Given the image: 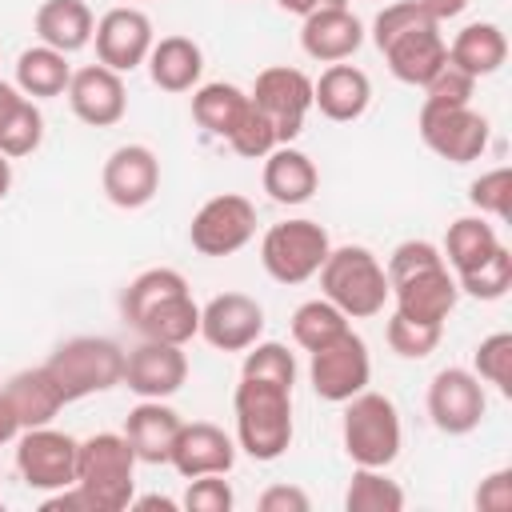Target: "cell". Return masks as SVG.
<instances>
[{"label": "cell", "instance_id": "6da1fadb", "mask_svg": "<svg viewBox=\"0 0 512 512\" xmlns=\"http://www.w3.org/2000/svg\"><path fill=\"white\" fill-rule=\"evenodd\" d=\"M372 44L384 52L392 76L412 88H424L448 64V40L416 0L384 4L372 20Z\"/></svg>", "mask_w": 512, "mask_h": 512}, {"label": "cell", "instance_id": "7a4b0ae2", "mask_svg": "<svg viewBox=\"0 0 512 512\" xmlns=\"http://www.w3.org/2000/svg\"><path fill=\"white\" fill-rule=\"evenodd\" d=\"M232 412H236V444L252 460L268 464V460H280L288 452V444H292V388L240 376L236 396H232Z\"/></svg>", "mask_w": 512, "mask_h": 512}, {"label": "cell", "instance_id": "3957f363", "mask_svg": "<svg viewBox=\"0 0 512 512\" xmlns=\"http://www.w3.org/2000/svg\"><path fill=\"white\" fill-rule=\"evenodd\" d=\"M316 276H320L324 300H332L348 320H368V316L384 312V304L392 296L384 264L364 244L328 248V256H324Z\"/></svg>", "mask_w": 512, "mask_h": 512}, {"label": "cell", "instance_id": "277c9868", "mask_svg": "<svg viewBox=\"0 0 512 512\" xmlns=\"http://www.w3.org/2000/svg\"><path fill=\"white\" fill-rule=\"evenodd\" d=\"M136 464L124 432H96L76 444V484L92 496L96 512H124L132 504Z\"/></svg>", "mask_w": 512, "mask_h": 512}, {"label": "cell", "instance_id": "5b68a950", "mask_svg": "<svg viewBox=\"0 0 512 512\" xmlns=\"http://www.w3.org/2000/svg\"><path fill=\"white\" fill-rule=\"evenodd\" d=\"M44 368L64 392V400L72 404V400L108 392L124 380V348L108 336H72L44 360Z\"/></svg>", "mask_w": 512, "mask_h": 512}, {"label": "cell", "instance_id": "8992f818", "mask_svg": "<svg viewBox=\"0 0 512 512\" xmlns=\"http://www.w3.org/2000/svg\"><path fill=\"white\" fill-rule=\"evenodd\" d=\"M344 404L348 408H344L340 436H344L348 460L360 468H388L400 456V440H404L396 404L384 392H368V388Z\"/></svg>", "mask_w": 512, "mask_h": 512}, {"label": "cell", "instance_id": "52a82bcc", "mask_svg": "<svg viewBox=\"0 0 512 512\" xmlns=\"http://www.w3.org/2000/svg\"><path fill=\"white\" fill-rule=\"evenodd\" d=\"M328 248H332L328 228L308 216H296V220H280L264 232L260 264L276 284H304L320 272Z\"/></svg>", "mask_w": 512, "mask_h": 512}, {"label": "cell", "instance_id": "ba28073f", "mask_svg": "<svg viewBox=\"0 0 512 512\" xmlns=\"http://www.w3.org/2000/svg\"><path fill=\"white\" fill-rule=\"evenodd\" d=\"M420 140L448 164H472L488 148V120L472 104H420Z\"/></svg>", "mask_w": 512, "mask_h": 512}, {"label": "cell", "instance_id": "9c48e42d", "mask_svg": "<svg viewBox=\"0 0 512 512\" xmlns=\"http://www.w3.org/2000/svg\"><path fill=\"white\" fill-rule=\"evenodd\" d=\"M308 380H312V392L328 404H344L352 400L356 392L368 388L372 380V356H368V344L348 328L344 336H336L332 344L316 348L312 360H308Z\"/></svg>", "mask_w": 512, "mask_h": 512}, {"label": "cell", "instance_id": "30bf717a", "mask_svg": "<svg viewBox=\"0 0 512 512\" xmlns=\"http://www.w3.org/2000/svg\"><path fill=\"white\" fill-rule=\"evenodd\" d=\"M256 236V204L240 192H224L200 204L188 224V240L200 256H232Z\"/></svg>", "mask_w": 512, "mask_h": 512}, {"label": "cell", "instance_id": "8fae6325", "mask_svg": "<svg viewBox=\"0 0 512 512\" xmlns=\"http://www.w3.org/2000/svg\"><path fill=\"white\" fill-rule=\"evenodd\" d=\"M76 444L68 432H56L48 424L24 428L16 436V472L36 492H56L76 484Z\"/></svg>", "mask_w": 512, "mask_h": 512}, {"label": "cell", "instance_id": "7c38bea8", "mask_svg": "<svg viewBox=\"0 0 512 512\" xmlns=\"http://www.w3.org/2000/svg\"><path fill=\"white\" fill-rule=\"evenodd\" d=\"M248 96L272 120L276 140L292 144L304 132V116L312 108V76L300 72V68H288V64H272V68H264L256 76Z\"/></svg>", "mask_w": 512, "mask_h": 512}, {"label": "cell", "instance_id": "4fadbf2b", "mask_svg": "<svg viewBox=\"0 0 512 512\" xmlns=\"http://www.w3.org/2000/svg\"><path fill=\"white\" fill-rule=\"evenodd\" d=\"M488 412V396L476 372L468 368H440L428 384V416L448 436H468L480 428Z\"/></svg>", "mask_w": 512, "mask_h": 512}, {"label": "cell", "instance_id": "5bb4252c", "mask_svg": "<svg viewBox=\"0 0 512 512\" xmlns=\"http://www.w3.org/2000/svg\"><path fill=\"white\" fill-rule=\"evenodd\" d=\"M92 40H96V64H104V68H112V72H120V76L132 72V68H140V64L148 60L152 44H156L148 12L132 8V4L108 8V12L96 20Z\"/></svg>", "mask_w": 512, "mask_h": 512}, {"label": "cell", "instance_id": "9a60e30c", "mask_svg": "<svg viewBox=\"0 0 512 512\" xmlns=\"http://www.w3.org/2000/svg\"><path fill=\"white\" fill-rule=\"evenodd\" d=\"M188 380V356L180 344H160V340H140L132 352H124V380L128 392L140 400H168L184 388Z\"/></svg>", "mask_w": 512, "mask_h": 512}, {"label": "cell", "instance_id": "2e32d148", "mask_svg": "<svg viewBox=\"0 0 512 512\" xmlns=\"http://www.w3.org/2000/svg\"><path fill=\"white\" fill-rule=\"evenodd\" d=\"M100 184L116 208H144L160 192V160L148 144H120L108 152Z\"/></svg>", "mask_w": 512, "mask_h": 512}, {"label": "cell", "instance_id": "e0dca14e", "mask_svg": "<svg viewBox=\"0 0 512 512\" xmlns=\"http://www.w3.org/2000/svg\"><path fill=\"white\" fill-rule=\"evenodd\" d=\"M264 332V308L248 292H220L200 308V336L220 352H244Z\"/></svg>", "mask_w": 512, "mask_h": 512}, {"label": "cell", "instance_id": "ac0fdd59", "mask_svg": "<svg viewBox=\"0 0 512 512\" xmlns=\"http://www.w3.org/2000/svg\"><path fill=\"white\" fill-rule=\"evenodd\" d=\"M68 108L76 120H84L88 128H112L124 120L128 112V88H124V76L104 68V64H88V68H76L72 80H68Z\"/></svg>", "mask_w": 512, "mask_h": 512}, {"label": "cell", "instance_id": "d6986e66", "mask_svg": "<svg viewBox=\"0 0 512 512\" xmlns=\"http://www.w3.org/2000/svg\"><path fill=\"white\" fill-rule=\"evenodd\" d=\"M168 464L192 480V476H212V472H232L236 464V444L224 428L208 424V420H192V424H180V436L172 444V456Z\"/></svg>", "mask_w": 512, "mask_h": 512}, {"label": "cell", "instance_id": "ffe728a7", "mask_svg": "<svg viewBox=\"0 0 512 512\" xmlns=\"http://www.w3.org/2000/svg\"><path fill=\"white\" fill-rule=\"evenodd\" d=\"M360 44H364V24L352 16L348 4L320 8V12L304 16V24H300V48H304V56H312L320 64H340Z\"/></svg>", "mask_w": 512, "mask_h": 512}, {"label": "cell", "instance_id": "44dd1931", "mask_svg": "<svg viewBox=\"0 0 512 512\" xmlns=\"http://www.w3.org/2000/svg\"><path fill=\"white\" fill-rule=\"evenodd\" d=\"M372 104V80L364 68L356 64H328L320 72V80H312V108H320V116L336 120V124H348V120H360Z\"/></svg>", "mask_w": 512, "mask_h": 512}, {"label": "cell", "instance_id": "7402d4cb", "mask_svg": "<svg viewBox=\"0 0 512 512\" xmlns=\"http://www.w3.org/2000/svg\"><path fill=\"white\" fill-rule=\"evenodd\" d=\"M392 300H396V312H400V316L428 320V324H444L448 312H452L456 300H460V288H456L452 268L440 264V268H428V272H416V276L392 284Z\"/></svg>", "mask_w": 512, "mask_h": 512}, {"label": "cell", "instance_id": "603a6c76", "mask_svg": "<svg viewBox=\"0 0 512 512\" xmlns=\"http://www.w3.org/2000/svg\"><path fill=\"white\" fill-rule=\"evenodd\" d=\"M180 412L168 408L164 400H140L128 416H124V440L132 444L140 464H168L172 444L180 436Z\"/></svg>", "mask_w": 512, "mask_h": 512}, {"label": "cell", "instance_id": "cb8c5ba5", "mask_svg": "<svg viewBox=\"0 0 512 512\" xmlns=\"http://www.w3.org/2000/svg\"><path fill=\"white\" fill-rule=\"evenodd\" d=\"M260 184H264V192H268L276 204H304V200L316 196L320 172H316V164H312L308 152H300V148H292V144H276V148L264 156Z\"/></svg>", "mask_w": 512, "mask_h": 512}, {"label": "cell", "instance_id": "d4e9b609", "mask_svg": "<svg viewBox=\"0 0 512 512\" xmlns=\"http://www.w3.org/2000/svg\"><path fill=\"white\" fill-rule=\"evenodd\" d=\"M32 24H36L40 44H48V48H56L64 56L88 48L92 32H96V16H92V8L84 0H44L36 8Z\"/></svg>", "mask_w": 512, "mask_h": 512}, {"label": "cell", "instance_id": "484cf974", "mask_svg": "<svg viewBox=\"0 0 512 512\" xmlns=\"http://www.w3.org/2000/svg\"><path fill=\"white\" fill-rule=\"evenodd\" d=\"M504 60H508V36H504V28L492 24V20L464 24V28L452 36V44H448V64H456V68L468 72L472 80L500 72Z\"/></svg>", "mask_w": 512, "mask_h": 512}, {"label": "cell", "instance_id": "4316f807", "mask_svg": "<svg viewBox=\"0 0 512 512\" xmlns=\"http://www.w3.org/2000/svg\"><path fill=\"white\" fill-rule=\"evenodd\" d=\"M144 64L160 92H192L204 72V52L192 36H160Z\"/></svg>", "mask_w": 512, "mask_h": 512}, {"label": "cell", "instance_id": "83f0119b", "mask_svg": "<svg viewBox=\"0 0 512 512\" xmlns=\"http://www.w3.org/2000/svg\"><path fill=\"white\" fill-rule=\"evenodd\" d=\"M4 396L8 404L16 408V420L20 428H40V424H52V416L68 404L64 392L56 388V380L48 376V368H24L16 376H8L4 384Z\"/></svg>", "mask_w": 512, "mask_h": 512}, {"label": "cell", "instance_id": "f1b7e54d", "mask_svg": "<svg viewBox=\"0 0 512 512\" xmlns=\"http://www.w3.org/2000/svg\"><path fill=\"white\" fill-rule=\"evenodd\" d=\"M132 328L144 336V340H160V344H188L192 336H200V304L192 300L188 288L164 296L160 304H152L148 312H140L132 320Z\"/></svg>", "mask_w": 512, "mask_h": 512}, {"label": "cell", "instance_id": "f546056e", "mask_svg": "<svg viewBox=\"0 0 512 512\" xmlns=\"http://www.w3.org/2000/svg\"><path fill=\"white\" fill-rule=\"evenodd\" d=\"M248 108H252L248 92L236 88V84H228V80H212V84H200L192 92V120L208 136H220V140H228L244 124Z\"/></svg>", "mask_w": 512, "mask_h": 512}, {"label": "cell", "instance_id": "4dcf8cb0", "mask_svg": "<svg viewBox=\"0 0 512 512\" xmlns=\"http://www.w3.org/2000/svg\"><path fill=\"white\" fill-rule=\"evenodd\" d=\"M68 80H72L68 56L48 48V44H32L16 56V88L32 100H48V96L68 92Z\"/></svg>", "mask_w": 512, "mask_h": 512}, {"label": "cell", "instance_id": "1f68e13d", "mask_svg": "<svg viewBox=\"0 0 512 512\" xmlns=\"http://www.w3.org/2000/svg\"><path fill=\"white\" fill-rule=\"evenodd\" d=\"M496 248H500V236L484 216H460L448 224L440 252H444V264L452 268V276H460V272L476 268L480 260H488Z\"/></svg>", "mask_w": 512, "mask_h": 512}, {"label": "cell", "instance_id": "d6a6232c", "mask_svg": "<svg viewBox=\"0 0 512 512\" xmlns=\"http://www.w3.org/2000/svg\"><path fill=\"white\" fill-rule=\"evenodd\" d=\"M348 332V316L332 304V300H304L296 312H292V340L304 348V352H316L324 344H332L336 336Z\"/></svg>", "mask_w": 512, "mask_h": 512}, {"label": "cell", "instance_id": "836d02e7", "mask_svg": "<svg viewBox=\"0 0 512 512\" xmlns=\"http://www.w3.org/2000/svg\"><path fill=\"white\" fill-rule=\"evenodd\" d=\"M344 508L348 512H400L404 508V488L396 480L384 476V468H360L348 480L344 492Z\"/></svg>", "mask_w": 512, "mask_h": 512}, {"label": "cell", "instance_id": "e575fe53", "mask_svg": "<svg viewBox=\"0 0 512 512\" xmlns=\"http://www.w3.org/2000/svg\"><path fill=\"white\" fill-rule=\"evenodd\" d=\"M40 140H44V116H40V108H36L32 96H20L12 104V112L0 120V152L8 160L32 156L40 148Z\"/></svg>", "mask_w": 512, "mask_h": 512}, {"label": "cell", "instance_id": "d590c367", "mask_svg": "<svg viewBox=\"0 0 512 512\" xmlns=\"http://www.w3.org/2000/svg\"><path fill=\"white\" fill-rule=\"evenodd\" d=\"M180 288H188V280H184L176 268H148V272H140V276L120 292V312H124V320L132 324L140 312H148L152 304H160L164 296H172V292H180Z\"/></svg>", "mask_w": 512, "mask_h": 512}, {"label": "cell", "instance_id": "8d00e7d4", "mask_svg": "<svg viewBox=\"0 0 512 512\" xmlns=\"http://www.w3.org/2000/svg\"><path fill=\"white\" fill-rule=\"evenodd\" d=\"M456 288L476 296V300H500L508 288H512V252L500 244L488 260H480L476 268L460 272L456 276Z\"/></svg>", "mask_w": 512, "mask_h": 512}, {"label": "cell", "instance_id": "74e56055", "mask_svg": "<svg viewBox=\"0 0 512 512\" xmlns=\"http://www.w3.org/2000/svg\"><path fill=\"white\" fill-rule=\"evenodd\" d=\"M440 336H444V324L412 320V316H400V312H392V320H388V328H384L388 348H392L396 356H404V360H424L428 352H436Z\"/></svg>", "mask_w": 512, "mask_h": 512}, {"label": "cell", "instance_id": "f35d334b", "mask_svg": "<svg viewBox=\"0 0 512 512\" xmlns=\"http://www.w3.org/2000/svg\"><path fill=\"white\" fill-rule=\"evenodd\" d=\"M472 372L500 396H512V332H492L472 352Z\"/></svg>", "mask_w": 512, "mask_h": 512}, {"label": "cell", "instance_id": "ab89813d", "mask_svg": "<svg viewBox=\"0 0 512 512\" xmlns=\"http://www.w3.org/2000/svg\"><path fill=\"white\" fill-rule=\"evenodd\" d=\"M240 376H252V380H272V384H284L292 388L296 384V356L276 344V340H256L252 348H244V368Z\"/></svg>", "mask_w": 512, "mask_h": 512}, {"label": "cell", "instance_id": "60d3db41", "mask_svg": "<svg viewBox=\"0 0 512 512\" xmlns=\"http://www.w3.org/2000/svg\"><path fill=\"white\" fill-rule=\"evenodd\" d=\"M468 200L480 208V216H496V220H508L512 216V168H488L472 180L468 188Z\"/></svg>", "mask_w": 512, "mask_h": 512}, {"label": "cell", "instance_id": "b9f144b4", "mask_svg": "<svg viewBox=\"0 0 512 512\" xmlns=\"http://www.w3.org/2000/svg\"><path fill=\"white\" fill-rule=\"evenodd\" d=\"M252 100V96H248ZM280 140H276V128H272V120L252 104L248 108V116H244V124L228 136V148L236 152V156H244V160H264L272 148H276Z\"/></svg>", "mask_w": 512, "mask_h": 512}, {"label": "cell", "instance_id": "7bdbcfd3", "mask_svg": "<svg viewBox=\"0 0 512 512\" xmlns=\"http://www.w3.org/2000/svg\"><path fill=\"white\" fill-rule=\"evenodd\" d=\"M440 264H444V252H440L432 240H404V244L392 248L388 264H384V272H388V288L400 284V280H408V276H416V272L440 268Z\"/></svg>", "mask_w": 512, "mask_h": 512}, {"label": "cell", "instance_id": "ee69618b", "mask_svg": "<svg viewBox=\"0 0 512 512\" xmlns=\"http://www.w3.org/2000/svg\"><path fill=\"white\" fill-rule=\"evenodd\" d=\"M232 504H236V492L224 480V472L192 476L184 488V500H180V508H188V512H232Z\"/></svg>", "mask_w": 512, "mask_h": 512}, {"label": "cell", "instance_id": "f6af8a7d", "mask_svg": "<svg viewBox=\"0 0 512 512\" xmlns=\"http://www.w3.org/2000/svg\"><path fill=\"white\" fill-rule=\"evenodd\" d=\"M472 92H476V80L456 64H444L424 84V104H472Z\"/></svg>", "mask_w": 512, "mask_h": 512}, {"label": "cell", "instance_id": "bcb514c9", "mask_svg": "<svg viewBox=\"0 0 512 512\" xmlns=\"http://www.w3.org/2000/svg\"><path fill=\"white\" fill-rule=\"evenodd\" d=\"M476 508L480 512H508L512 508V468H496L492 476L480 480Z\"/></svg>", "mask_w": 512, "mask_h": 512}, {"label": "cell", "instance_id": "7dc6e473", "mask_svg": "<svg viewBox=\"0 0 512 512\" xmlns=\"http://www.w3.org/2000/svg\"><path fill=\"white\" fill-rule=\"evenodd\" d=\"M256 508H260V512H308L312 500H308V492L296 488V484H272V488L260 492Z\"/></svg>", "mask_w": 512, "mask_h": 512}, {"label": "cell", "instance_id": "c3c4849f", "mask_svg": "<svg viewBox=\"0 0 512 512\" xmlns=\"http://www.w3.org/2000/svg\"><path fill=\"white\" fill-rule=\"evenodd\" d=\"M416 4H420V8H424L432 20H436V24H444V20L460 16V12H464L472 0H416Z\"/></svg>", "mask_w": 512, "mask_h": 512}, {"label": "cell", "instance_id": "681fc988", "mask_svg": "<svg viewBox=\"0 0 512 512\" xmlns=\"http://www.w3.org/2000/svg\"><path fill=\"white\" fill-rule=\"evenodd\" d=\"M24 428H20V420H16V408L8 404V396H4V388H0V444H8V440H16Z\"/></svg>", "mask_w": 512, "mask_h": 512}, {"label": "cell", "instance_id": "f907efd6", "mask_svg": "<svg viewBox=\"0 0 512 512\" xmlns=\"http://www.w3.org/2000/svg\"><path fill=\"white\" fill-rule=\"evenodd\" d=\"M284 12H292V16H312V12H320V8H344L348 0H276Z\"/></svg>", "mask_w": 512, "mask_h": 512}, {"label": "cell", "instance_id": "816d5d0a", "mask_svg": "<svg viewBox=\"0 0 512 512\" xmlns=\"http://www.w3.org/2000/svg\"><path fill=\"white\" fill-rule=\"evenodd\" d=\"M128 508H136V512H156V508H160V512H176L180 500H168V496H140V500H136V496H132Z\"/></svg>", "mask_w": 512, "mask_h": 512}, {"label": "cell", "instance_id": "f5cc1de1", "mask_svg": "<svg viewBox=\"0 0 512 512\" xmlns=\"http://www.w3.org/2000/svg\"><path fill=\"white\" fill-rule=\"evenodd\" d=\"M20 96H24V92H20L16 84H4V80H0V120H4L8 112H12V104H16Z\"/></svg>", "mask_w": 512, "mask_h": 512}, {"label": "cell", "instance_id": "db71d44e", "mask_svg": "<svg viewBox=\"0 0 512 512\" xmlns=\"http://www.w3.org/2000/svg\"><path fill=\"white\" fill-rule=\"evenodd\" d=\"M8 188H12V164H8V156L0 152V200L8 196Z\"/></svg>", "mask_w": 512, "mask_h": 512}]
</instances>
